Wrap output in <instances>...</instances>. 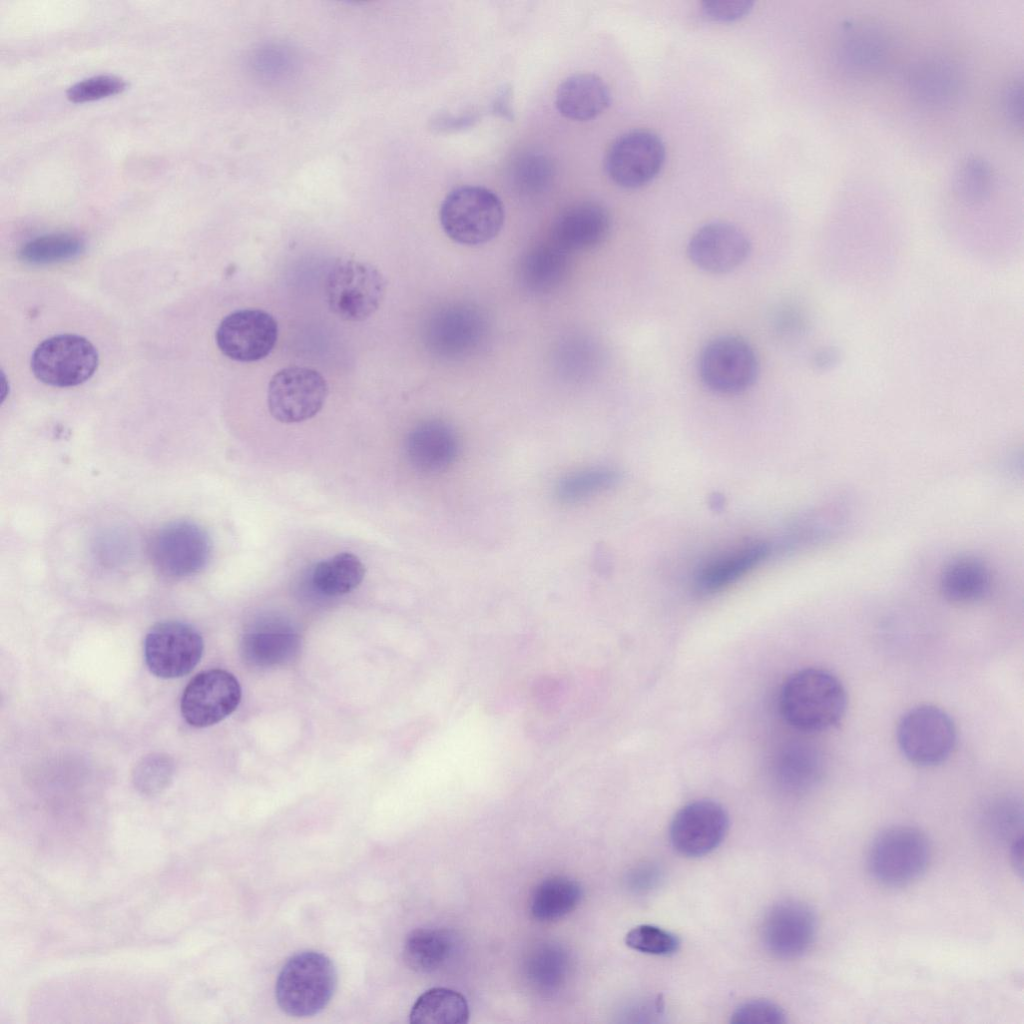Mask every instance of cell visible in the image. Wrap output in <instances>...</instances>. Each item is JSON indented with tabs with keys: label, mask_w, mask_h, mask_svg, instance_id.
<instances>
[{
	"label": "cell",
	"mask_w": 1024,
	"mask_h": 1024,
	"mask_svg": "<svg viewBox=\"0 0 1024 1024\" xmlns=\"http://www.w3.org/2000/svg\"><path fill=\"white\" fill-rule=\"evenodd\" d=\"M847 707L846 690L831 672L805 668L790 675L779 697L780 712L792 727L820 732L837 725Z\"/></svg>",
	"instance_id": "obj_1"
},
{
	"label": "cell",
	"mask_w": 1024,
	"mask_h": 1024,
	"mask_svg": "<svg viewBox=\"0 0 1024 1024\" xmlns=\"http://www.w3.org/2000/svg\"><path fill=\"white\" fill-rule=\"evenodd\" d=\"M337 983L333 962L316 951H303L287 960L277 977L276 1000L286 1014L309 1017L330 1002Z\"/></svg>",
	"instance_id": "obj_2"
},
{
	"label": "cell",
	"mask_w": 1024,
	"mask_h": 1024,
	"mask_svg": "<svg viewBox=\"0 0 1024 1024\" xmlns=\"http://www.w3.org/2000/svg\"><path fill=\"white\" fill-rule=\"evenodd\" d=\"M505 219L501 199L492 190L478 185H463L444 198L439 220L445 234L462 245L487 243L501 231Z\"/></svg>",
	"instance_id": "obj_3"
},
{
	"label": "cell",
	"mask_w": 1024,
	"mask_h": 1024,
	"mask_svg": "<svg viewBox=\"0 0 1024 1024\" xmlns=\"http://www.w3.org/2000/svg\"><path fill=\"white\" fill-rule=\"evenodd\" d=\"M931 848L926 835L911 826L890 827L873 840L867 857L868 869L880 884L901 887L919 879L926 871Z\"/></svg>",
	"instance_id": "obj_4"
},
{
	"label": "cell",
	"mask_w": 1024,
	"mask_h": 1024,
	"mask_svg": "<svg viewBox=\"0 0 1024 1024\" xmlns=\"http://www.w3.org/2000/svg\"><path fill=\"white\" fill-rule=\"evenodd\" d=\"M386 290L382 273L373 265L340 259L328 272L326 300L331 311L345 321L369 318L380 307Z\"/></svg>",
	"instance_id": "obj_5"
},
{
	"label": "cell",
	"mask_w": 1024,
	"mask_h": 1024,
	"mask_svg": "<svg viewBox=\"0 0 1024 1024\" xmlns=\"http://www.w3.org/2000/svg\"><path fill=\"white\" fill-rule=\"evenodd\" d=\"M488 320L471 303H450L436 310L425 331L428 349L437 357L456 361L470 357L484 345Z\"/></svg>",
	"instance_id": "obj_6"
},
{
	"label": "cell",
	"mask_w": 1024,
	"mask_h": 1024,
	"mask_svg": "<svg viewBox=\"0 0 1024 1024\" xmlns=\"http://www.w3.org/2000/svg\"><path fill=\"white\" fill-rule=\"evenodd\" d=\"M897 742L910 762L934 766L952 753L956 743L955 724L941 708L919 705L901 717L897 726Z\"/></svg>",
	"instance_id": "obj_7"
},
{
	"label": "cell",
	"mask_w": 1024,
	"mask_h": 1024,
	"mask_svg": "<svg viewBox=\"0 0 1024 1024\" xmlns=\"http://www.w3.org/2000/svg\"><path fill=\"white\" fill-rule=\"evenodd\" d=\"M99 356L94 345L75 334L52 336L41 342L31 357V370L41 382L54 387H73L96 372Z\"/></svg>",
	"instance_id": "obj_8"
},
{
	"label": "cell",
	"mask_w": 1024,
	"mask_h": 1024,
	"mask_svg": "<svg viewBox=\"0 0 1024 1024\" xmlns=\"http://www.w3.org/2000/svg\"><path fill=\"white\" fill-rule=\"evenodd\" d=\"M698 372L710 390L736 394L755 383L759 363L749 343L737 336L725 335L714 338L703 347Z\"/></svg>",
	"instance_id": "obj_9"
},
{
	"label": "cell",
	"mask_w": 1024,
	"mask_h": 1024,
	"mask_svg": "<svg viewBox=\"0 0 1024 1024\" xmlns=\"http://www.w3.org/2000/svg\"><path fill=\"white\" fill-rule=\"evenodd\" d=\"M210 553L211 542L205 530L186 520L164 525L155 532L149 544L153 566L170 578L198 573L206 566Z\"/></svg>",
	"instance_id": "obj_10"
},
{
	"label": "cell",
	"mask_w": 1024,
	"mask_h": 1024,
	"mask_svg": "<svg viewBox=\"0 0 1024 1024\" xmlns=\"http://www.w3.org/2000/svg\"><path fill=\"white\" fill-rule=\"evenodd\" d=\"M328 395L325 378L306 367H287L276 372L268 385L270 414L281 423L292 424L313 418Z\"/></svg>",
	"instance_id": "obj_11"
},
{
	"label": "cell",
	"mask_w": 1024,
	"mask_h": 1024,
	"mask_svg": "<svg viewBox=\"0 0 1024 1024\" xmlns=\"http://www.w3.org/2000/svg\"><path fill=\"white\" fill-rule=\"evenodd\" d=\"M666 150L661 138L649 130L628 131L616 138L605 156V170L618 186L638 188L661 171Z\"/></svg>",
	"instance_id": "obj_12"
},
{
	"label": "cell",
	"mask_w": 1024,
	"mask_h": 1024,
	"mask_svg": "<svg viewBox=\"0 0 1024 1024\" xmlns=\"http://www.w3.org/2000/svg\"><path fill=\"white\" fill-rule=\"evenodd\" d=\"M204 642L199 631L179 621L154 625L144 641L147 667L155 676L179 678L190 673L199 663Z\"/></svg>",
	"instance_id": "obj_13"
},
{
	"label": "cell",
	"mask_w": 1024,
	"mask_h": 1024,
	"mask_svg": "<svg viewBox=\"0 0 1024 1024\" xmlns=\"http://www.w3.org/2000/svg\"><path fill=\"white\" fill-rule=\"evenodd\" d=\"M241 687L237 678L222 669L197 674L186 686L181 698L185 721L197 728L212 726L238 707Z\"/></svg>",
	"instance_id": "obj_14"
},
{
	"label": "cell",
	"mask_w": 1024,
	"mask_h": 1024,
	"mask_svg": "<svg viewBox=\"0 0 1024 1024\" xmlns=\"http://www.w3.org/2000/svg\"><path fill=\"white\" fill-rule=\"evenodd\" d=\"M818 929L814 910L799 900H782L766 913L761 938L766 950L781 959H793L806 953Z\"/></svg>",
	"instance_id": "obj_15"
},
{
	"label": "cell",
	"mask_w": 1024,
	"mask_h": 1024,
	"mask_svg": "<svg viewBox=\"0 0 1024 1024\" xmlns=\"http://www.w3.org/2000/svg\"><path fill=\"white\" fill-rule=\"evenodd\" d=\"M278 337L273 316L259 309H242L228 314L216 334L219 350L239 362H254L268 356Z\"/></svg>",
	"instance_id": "obj_16"
},
{
	"label": "cell",
	"mask_w": 1024,
	"mask_h": 1024,
	"mask_svg": "<svg viewBox=\"0 0 1024 1024\" xmlns=\"http://www.w3.org/2000/svg\"><path fill=\"white\" fill-rule=\"evenodd\" d=\"M729 817L719 803L696 800L673 817L669 836L673 848L686 857H701L716 849L725 838Z\"/></svg>",
	"instance_id": "obj_17"
},
{
	"label": "cell",
	"mask_w": 1024,
	"mask_h": 1024,
	"mask_svg": "<svg viewBox=\"0 0 1024 1024\" xmlns=\"http://www.w3.org/2000/svg\"><path fill=\"white\" fill-rule=\"evenodd\" d=\"M751 245L737 226L715 221L701 226L690 238L687 253L699 269L723 274L739 267L749 256Z\"/></svg>",
	"instance_id": "obj_18"
},
{
	"label": "cell",
	"mask_w": 1024,
	"mask_h": 1024,
	"mask_svg": "<svg viewBox=\"0 0 1024 1024\" xmlns=\"http://www.w3.org/2000/svg\"><path fill=\"white\" fill-rule=\"evenodd\" d=\"M890 50L888 34L878 24L846 21L836 40V61L849 74L872 75L887 64Z\"/></svg>",
	"instance_id": "obj_19"
},
{
	"label": "cell",
	"mask_w": 1024,
	"mask_h": 1024,
	"mask_svg": "<svg viewBox=\"0 0 1024 1024\" xmlns=\"http://www.w3.org/2000/svg\"><path fill=\"white\" fill-rule=\"evenodd\" d=\"M610 229L611 217L606 207L595 201H582L560 212L548 240L570 255L599 246Z\"/></svg>",
	"instance_id": "obj_20"
},
{
	"label": "cell",
	"mask_w": 1024,
	"mask_h": 1024,
	"mask_svg": "<svg viewBox=\"0 0 1024 1024\" xmlns=\"http://www.w3.org/2000/svg\"><path fill=\"white\" fill-rule=\"evenodd\" d=\"M908 89L917 103L932 109L945 108L959 94L958 69L950 60L942 57L924 59L911 69Z\"/></svg>",
	"instance_id": "obj_21"
},
{
	"label": "cell",
	"mask_w": 1024,
	"mask_h": 1024,
	"mask_svg": "<svg viewBox=\"0 0 1024 1024\" xmlns=\"http://www.w3.org/2000/svg\"><path fill=\"white\" fill-rule=\"evenodd\" d=\"M406 452L409 461L418 470L438 472L455 460L458 440L449 425L430 420L411 430L406 440Z\"/></svg>",
	"instance_id": "obj_22"
},
{
	"label": "cell",
	"mask_w": 1024,
	"mask_h": 1024,
	"mask_svg": "<svg viewBox=\"0 0 1024 1024\" xmlns=\"http://www.w3.org/2000/svg\"><path fill=\"white\" fill-rule=\"evenodd\" d=\"M606 83L591 73H576L563 80L557 88L555 105L558 112L573 121H589L610 104Z\"/></svg>",
	"instance_id": "obj_23"
},
{
	"label": "cell",
	"mask_w": 1024,
	"mask_h": 1024,
	"mask_svg": "<svg viewBox=\"0 0 1024 1024\" xmlns=\"http://www.w3.org/2000/svg\"><path fill=\"white\" fill-rule=\"evenodd\" d=\"M568 267L569 254L547 240L524 255L519 270L520 282L529 292L545 294L563 282Z\"/></svg>",
	"instance_id": "obj_24"
},
{
	"label": "cell",
	"mask_w": 1024,
	"mask_h": 1024,
	"mask_svg": "<svg viewBox=\"0 0 1024 1024\" xmlns=\"http://www.w3.org/2000/svg\"><path fill=\"white\" fill-rule=\"evenodd\" d=\"M768 554L765 543H751L727 552L698 572L696 586L705 593L722 590L755 568Z\"/></svg>",
	"instance_id": "obj_25"
},
{
	"label": "cell",
	"mask_w": 1024,
	"mask_h": 1024,
	"mask_svg": "<svg viewBox=\"0 0 1024 1024\" xmlns=\"http://www.w3.org/2000/svg\"><path fill=\"white\" fill-rule=\"evenodd\" d=\"M456 949L454 936L445 929L417 928L404 942L406 965L419 973H432L444 967Z\"/></svg>",
	"instance_id": "obj_26"
},
{
	"label": "cell",
	"mask_w": 1024,
	"mask_h": 1024,
	"mask_svg": "<svg viewBox=\"0 0 1024 1024\" xmlns=\"http://www.w3.org/2000/svg\"><path fill=\"white\" fill-rule=\"evenodd\" d=\"M991 576L986 565L974 557L953 560L943 570L940 589L945 598L958 603L982 599L989 591Z\"/></svg>",
	"instance_id": "obj_27"
},
{
	"label": "cell",
	"mask_w": 1024,
	"mask_h": 1024,
	"mask_svg": "<svg viewBox=\"0 0 1024 1024\" xmlns=\"http://www.w3.org/2000/svg\"><path fill=\"white\" fill-rule=\"evenodd\" d=\"M300 649V638L292 631L265 627L247 633L242 641L246 661L260 667L289 663Z\"/></svg>",
	"instance_id": "obj_28"
},
{
	"label": "cell",
	"mask_w": 1024,
	"mask_h": 1024,
	"mask_svg": "<svg viewBox=\"0 0 1024 1024\" xmlns=\"http://www.w3.org/2000/svg\"><path fill=\"white\" fill-rule=\"evenodd\" d=\"M581 898L582 888L577 881L566 876H552L534 889L530 912L538 921L558 920L574 911Z\"/></svg>",
	"instance_id": "obj_29"
},
{
	"label": "cell",
	"mask_w": 1024,
	"mask_h": 1024,
	"mask_svg": "<svg viewBox=\"0 0 1024 1024\" xmlns=\"http://www.w3.org/2000/svg\"><path fill=\"white\" fill-rule=\"evenodd\" d=\"M470 1016L466 998L458 991L434 987L422 993L413 1004L412 1024H463Z\"/></svg>",
	"instance_id": "obj_30"
},
{
	"label": "cell",
	"mask_w": 1024,
	"mask_h": 1024,
	"mask_svg": "<svg viewBox=\"0 0 1024 1024\" xmlns=\"http://www.w3.org/2000/svg\"><path fill=\"white\" fill-rule=\"evenodd\" d=\"M365 577L361 559L350 552L338 553L316 564L311 581L326 596H341L355 590Z\"/></svg>",
	"instance_id": "obj_31"
},
{
	"label": "cell",
	"mask_w": 1024,
	"mask_h": 1024,
	"mask_svg": "<svg viewBox=\"0 0 1024 1024\" xmlns=\"http://www.w3.org/2000/svg\"><path fill=\"white\" fill-rule=\"evenodd\" d=\"M553 177L554 166L551 159L540 152L522 154L511 166L512 187L524 197L542 195L550 188Z\"/></svg>",
	"instance_id": "obj_32"
},
{
	"label": "cell",
	"mask_w": 1024,
	"mask_h": 1024,
	"mask_svg": "<svg viewBox=\"0 0 1024 1024\" xmlns=\"http://www.w3.org/2000/svg\"><path fill=\"white\" fill-rule=\"evenodd\" d=\"M530 982L544 992L557 990L566 980L569 957L558 945L545 944L535 949L526 966Z\"/></svg>",
	"instance_id": "obj_33"
},
{
	"label": "cell",
	"mask_w": 1024,
	"mask_h": 1024,
	"mask_svg": "<svg viewBox=\"0 0 1024 1024\" xmlns=\"http://www.w3.org/2000/svg\"><path fill=\"white\" fill-rule=\"evenodd\" d=\"M618 481L616 471L607 467H591L564 476L555 493L563 503H577L614 486Z\"/></svg>",
	"instance_id": "obj_34"
},
{
	"label": "cell",
	"mask_w": 1024,
	"mask_h": 1024,
	"mask_svg": "<svg viewBox=\"0 0 1024 1024\" xmlns=\"http://www.w3.org/2000/svg\"><path fill=\"white\" fill-rule=\"evenodd\" d=\"M84 250L82 241L70 234L44 235L26 243L20 250L22 260L47 264L72 259Z\"/></svg>",
	"instance_id": "obj_35"
},
{
	"label": "cell",
	"mask_w": 1024,
	"mask_h": 1024,
	"mask_svg": "<svg viewBox=\"0 0 1024 1024\" xmlns=\"http://www.w3.org/2000/svg\"><path fill=\"white\" fill-rule=\"evenodd\" d=\"M953 185L960 198L967 202L984 199L992 187V170L983 158L972 156L957 168Z\"/></svg>",
	"instance_id": "obj_36"
},
{
	"label": "cell",
	"mask_w": 1024,
	"mask_h": 1024,
	"mask_svg": "<svg viewBox=\"0 0 1024 1024\" xmlns=\"http://www.w3.org/2000/svg\"><path fill=\"white\" fill-rule=\"evenodd\" d=\"M173 775V760L166 754L152 753L143 757L136 764L132 780L135 788L141 794L153 796L169 786Z\"/></svg>",
	"instance_id": "obj_37"
},
{
	"label": "cell",
	"mask_w": 1024,
	"mask_h": 1024,
	"mask_svg": "<svg viewBox=\"0 0 1024 1024\" xmlns=\"http://www.w3.org/2000/svg\"><path fill=\"white\" fill-rule=\"evenodd\" d=\"M625 943L633 950L656 956L672 955L680 946L675 934L651 924L632 928L625 936Z\"/></svg>",
	"instance_id": "obj_38"
},
{
	"label": "cell",
	"mask_w": 1024,
	"mask_h": 1024,
	"mask_svg": "<svg viewBox=\"0 0 1024 1024\" xmlns=\"http://www.w3.org/2000/svg\"><path fill=\"white\" fill-rule=\"evenodd\" d=\"M127 87L124 79L115 75H97L70 86L66 97L73 103L100 100L122 93Z\"/></svg>",
	"instance_id": "obj_39"
},
{
	"label": "cell",
	"mask_w": 1024,
	"mask_h": 1024,
	"mask_svg": "<svg viewBox=\"0 0 1024 1024\" xmlns=\"http://www.w3.org/2000/svg\"><path fill=\"white\" fill-rule=\"evenodd\" d=\"M730 1021L734 1024H782L786 1022V1014L777 1004L757 999L738 1006Z\"/></svg>",
	"instance_id": "obj_40"
},
{
	"label": "cell",
	"mask_w": 1024,
	"mask_h": 1024,
	"mask_svg": "<svg viewBox=\"0 0 1024 1024\" xmlns=\"http://www.w3.org/2000/svg\"><path fill=\"white\" fill-rule=\"evenodd\" d=\"M753 5L747 0H707L702 3V11L714 21L731 22L747 15Z\"/></svg>",
	"instance_id": "obj_41"
},
{
	"label": "cell",
	"mask_w": 1024,
	"mask_h": 1024,
	"mask_svg": "<svg viewBox=\"0 0 1024 1024\" xmlns=\"http://www.w3.org/2000/svg\"><path fill=\"white\" fill-rule=\"evenodd\" d=\"M1001 110L1004 118L1014 127H1021L1023 118V90L1020 82L1010 83L1002 93Z\"/></svg>",
	"instance_id": "obj_42"
},
{
	"label": "cell",
	"mask_w": 1024,
	"mask_h": 1024,
	"mask_svg": "<svg viewBox=\"0 0 1024 1024\" xmlns=\"http://www.w3.org/2000/svg\"><path fill=\"white\" fill-rule=\"evenodd\" d=\"M658 879V870L655 867L645 866L635 870L632 874V885L636 889H646Z\"/></svg>",
	"instance_id": "obj_43"
},
{
	"label": "cell",
	"mask_w": 1024,
	"mask_h": 1024,
	"mask_svg": "<svg viewBox=\"0 0 1024 1024\" xmlns=\"http://www.w3.org/2000/svg\"><path fill=\"white\" fill-rule=\"evenodd\" d=\"M1022 836L1016 837L1011 846V859L1015 870L1022 874Z\"/></svg>",
	"instance_id": "obj_44"
}]
</instances>
